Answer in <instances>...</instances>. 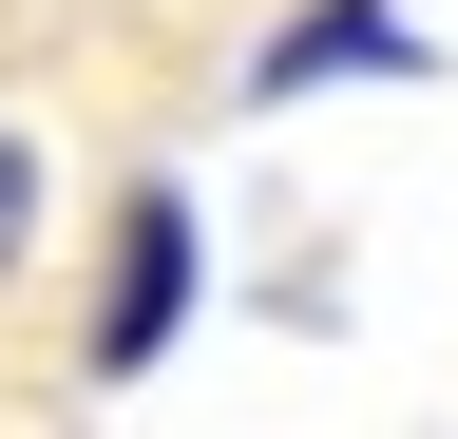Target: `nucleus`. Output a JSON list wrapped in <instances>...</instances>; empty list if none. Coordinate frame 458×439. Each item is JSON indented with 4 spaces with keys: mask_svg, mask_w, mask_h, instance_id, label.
<instances>
[{
    "mask_svg": "<svg viewBox=\"0 0 458 439\" xmlns=\"http://www.w3.org/2000/svg\"><path fill=\"white\" fill-rule=\"evenodd\" d=\"M191 287H210V230H191V191H134L114 210V287H96V382H153V344L191 325Z\"/></svg>",
    "mask_w": 458,
    "mask_h": 439,
    "instance_id": "nucleus-1",
    "label": "nucleus"
},
{
    "mask_svg": "<svg viewBox=\"0 0 458 439\" xmlns=\"http://www.w3.org/2000/svg\"><path fill=\"white\" fill-rule=\"evenodd\" d=\"M401 58H420V0H306V20L249 58V96L286 115V96H325V77H401Z\"/></svg>",
    "mask_w": 458,
    "mask_h": 439,
    "instance_id": "nucleus-2",
    "label": "nucleus"
},
{
    "mask_svg": "<svg viewBox=\"0 0 458 439\" xmlns=\"http://www.w3.org/2000/svg\"><path fill=\"white\" fill-rule=\"evenodd\" d=\"M57 267V153H38V115L0 96V287H38Z\"/></svg>",
    "mask_w": 458,
    "mask_h": 439,
    "instance_id": "nucleus-3",
    "label": "nucleus"
}]
</instances>
